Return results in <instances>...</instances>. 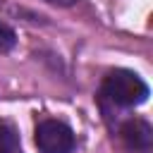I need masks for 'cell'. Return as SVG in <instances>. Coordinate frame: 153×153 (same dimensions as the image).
<instances>
[{
    "instance_id": "cell-6",
    "label": "cell",
    "mask_w": 153,
    "mask_h": 153,
    "mask_svg": "<svg viewBox=\"0 0 153 153\" xmlns=\"http://www.w3.org/2000/svg\"><path fill=\"white\" fill-rule=\"evenodd\" d=\"M45 2H50V5H60V7H69V5H74L76 0H45Z\"/></svg>"
},
{
    "instance_id": "cell-1",
    "label": "cell",
    "mask_w": 153,
    "mask_h": 153,
    "mask_svg": "<svg viewBox=\"0 0 153 153\" xmlns=\"http://www.w3.org/2000/svg\"><path fill=\"white\" fill-rule=\"evenodd\" d=\"M100 96L120 108H131L148 98V86L139 74L129 69H115L103 79Z\"/></svg>"
},
{
    "instance_id": "cell-5",
    "label": "cell",
    "mask_w": 153,
    "mask_h": 153,
    "mask_svg": "<svg viewBox=\"0 0 153 153\" xmlns=\"http://www.w3.org/2000/svg\"><path fill=\"white\" fill-rule=\"evenodd\" d=\"M14 43H17V36H14V31L5 24V22H0V53H7V50H12L14 48Z\"/></svg>"
},
{
    "instance_id": "cell-4",
    "label": "cell",
    "mask_w": 153,
    "mask_h": 153,
    "mask_svg": "<svg viewBox=\"0 0 153 153\" xmlns=\"http://www.w3.org/2000/svg\"><path fill=\"white\" fill-rule=\"evenodd\" d=\"M0 153H19L17 129L7 120H0Z\"/></svg>"
},
{
    "instance_id": "cell-2",
    "label": "cell",
    "mask_w": 153,
    "mask_h": 153,
    "mask_svg": "<svg viewBox=\"0 0 153 153\" xmlns=\"http://www.w3.org/2000/svg\"><path fill=\"white\" fill-rule=\"evenodd\" d=\"M36 146L41 153H72L74 131L60 120H43L36 127Z\"/></svg>"
},
{
    "instance_id": "cell-3",
    "label": "cell",
    "mask_w": 153,
    "mask_h": 153,
    "mask_svg": "<svg viewBox=\"0 0 153 153\" xmlns=\"http://www.w3.org/2000/svg\"><path fill=\"white\" fill-rule=\"evenodd\" d=\"M120 134H122V141L127 143V148L131 153H151L153 131H151L148 122H143V120H129V122L122 124Z\"/></svg>"
}]
</instances>
